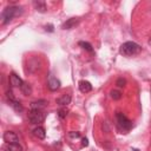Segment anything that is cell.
<instances>
[{"instance_id": "cell-20", "label": "cell", "mask_w": 151, "mask_h": 151, "mask_svg": "<svg viewBox=\"0 0 151 151\" xmlns=\"http://www.w3.org/2000/svg\"><path fill=\"white\" fill-rule=\"evenodd\" d=\"M58 113H59V117H60V118H65L66 114H67V110H65V109H60Z\"/></svg>"}, {"instance_id": "cell-6", "label": "cell", "mask_w": 151, "mask_h": 151, "mask_svg": "<svg viewBox=\"0 0 151 151\" xmlns=\"http://www.w3.org/2000/svg\"><path fill=\"white\" fill-rule=\"evenodd\" d=\"M22 83L24 81L21 80V78L19 76H17L15 73H11L9 74V84H11V86H13V87H21Z\"/></svg>"}, {"instance_id": "cell-15", "label": "cell", "mask_w": 151, "mask_h": 151, "mask_svg": "<svg viewBox=\"0 0 151 151\" xmlns=\"http://www.w3.org/2000/svg\"><path fill=\"white\" fill-rule=\"evenodd\" d=\"M7 151H22V146L19 143H11V144H6Z\"/></svg>"}, {"instance_id": "cell-19", "label": "cell", "mask_w": 151, "mask_h": 151, "mask_svg": "<svg viewBox=\"0 0 151 151\" xmlns=\"http://www.w3.org/2000/svg\"><path fill=\"white\" fill-rule=\"evenodd\" d=\"M125 84H126V80H125L124 78H118L117 81H116V85H117L118 87H124Z\"/></svg>"}, {"instance_id": "cell-2", "label": "cell", "mask_w": 151, "mask_h": 151, "mask_svg": "<svg viewBox=\"0 0 151 151\" xmlns=\"http://www.w3.org/2000/svg\"><path fill=\"white\" fill-rule=\"evenodd\" d=\"M21 13H22V8L19 6H9V7L5 8L2 12V24L9 22L14 17L20 15Z\"/></svg>"}, {"instance_id": "cell-16", "label": "cell", "mask_w": 151, "mask_h": 151, "mask_svg": "<svg viewBox=\"0 0 151 151\" xmlns=\"http://www.w3.org/2000/svg\"><path fill=\"white\" fill-rule=\"evenodd\" d=\"M9 105H11V106L13 107V110L17 111V112H21V111L24 110L22 105H21L19 101H17L15 99H14V100H9Z\"/></svg>"}, {"instance_id": "cell-13", "label": "cell", "mask_w": 151, "mask_h": 151, "mask_svg": "<svg viewBox=\"0 0 151 151\" xmlns=\"http://www.w3.org/2000/svg\"><path fill=\"white\" fill-rule=\"evenodd\" d=\"M33 134H34L37 138H39V139H44V138L46 137V132H45V129H44L42 126L35 127V129L33 130Z\"/></svg>"}, {"instance_id": "cell-10", "label": "cell", "mask_w": 151, "mask_h": 151, "mask_svg": "<svg viewBox=\"0 0 151 151\" xmlns=\"http://www.w3.org/2000/svg\"><path fill=\"white\" fill-rule=\"evenodd\" d=\"M47 105V101L41 99V100H35L31 103V109L32 110H42L45 106Z\"/></svg>"}, {"instance_id": "cell-17", "label": "cell", "mask_w": 151, "mask_h": 151, "mask_svg": "<svg viewBox=\"0 0 151 151\" xmlns=\"http://www.w3.org/2000/svg\"><path fill=\"white\" fill-rule=\"evenodd\" d=\"M110 94H111V98L114 99V100H119L122 98V92L118 91V90H112Z\"/></svg>"}, {"instance_id": "cell-5", "label": "cell", "mask_w": 151, "mask_h": 151, "mask_svg": "<svg viewBox=\"0 0 151 151\" xmlns=\"http://www.w3.org/2000/svg\"><path fill=\"white\" fill-rule=\"evenodd\" d=\"M2 138H4V140H5L6 144L18 143V142H19L18 134H17L15 132H13V131H6V132L4 133V136H2Z\"/></svg>"}, {"instance_id": "cell-8", "label": "cell", "mask_w": 151, "mask_h": 151, "mask_svg": "<svg viewBox=\"0 0 151 151\" xmlns=\"http://www.w3.org/2000/svg\"><path fill=\"white\" fill-rule=\"evenodd\" d=\"M78 22H79V19H78V18H71V19H68L67 21L64 22L63 28H64V29H71V28H74V27L78 25Z\"/></svg>"}, {"instance_id": "cell-9", "label": "cell", "mask_w": 151, "mask_h": 151, "mask_svg": "<svg viewBox=\"0 0 151 151\" xmlns=\"http://www.w3.org/2000/svg\"><path fill=\"white\" fill-rule=\"evenodd\" d=\"M47 86H48V88H50L51 91H57V90L60 87V81H59L57 78L51 77V78H50V80H48Z\"/></svg>"}, {"instance_id": "cell-7", "label": "cell", "mask_w": 151, "mask_h": 151, "mask_svg": "<svg viewBox=\"0 0 151 151\" xmlns=\"http://www.w3.org/2000/svg\"><path fill=\"white\" fill-rule=\"evenodd\" d=\"M78 87H79V91L83 92V93H87L92 90V85L87 80H80L79 84H78Z\"/></svg>"}, {"instance_id": "cell-11", "label": "cell", "mask_w": 151, "mask_h": 151, "mask_svg": "<svg viewBox=\"0 0 151 151\" xmlns=\"http://www.w3.org/2000/svg\"><path fill=\"white\" fill-rule=\"evenodd\" d=\"M70 103H71V96L70 94H63L60 98L57 99V104L60 106H66Z\"/></svg>"}, {"instance_id": "cell-18", "label": "cell", "mask_w": 151, "mask_h": 151, "mask_svg": "<svg viewBox=\"0 0 151 151\" xmlns=\"http://www.w3.org/2000/svg\"><path fill=\"white\" fill-rule=\"evenodd\" d=\"M79 45L84 48V50H86V51H88V52H92L93 51V48H92V46L88 44V42H85V41H80L79 42Z\"/></svg>"}, {"instance_id": "cell-24", "label": "cell", "mask_w": 151, "mask_h": 151, "mask_svg": "<svg viewBox=\"0 0 151 151\" xmlns=\"http://www.w3.org/2000/svg\"><path fill=\"white\" fill-rule=\"evenodd\" d=\"M149 44H150V45H151V38H150V40H149Z\"/></svg>"}, {"instance_id": "cell-23", "label": "cell", "mask_w": 151, "mask_h": 151, "mask_svg": "<svg viewBox=\"0 0 151 151\" xmlns=\"http://www.w3.org/2000/svg\"><path fill=\"white\" fill-rule=\"evenodd\" d=\"M132 151H139V150H138V149H133Z\"/></svg>"}, {"instance_id": "cell-1", "label": "cell", "mask_w": 151, "mask_h": 151, "mask_svg": "<svg viewBox=\"0 0 151 151\" xmlns=\"http://www.w3.org/2000/svg\"><path fill=\"white\" fill-rule=\"evenodd\" d=\"M140 50H142V47L138 44H136L133 41H126L119 47V53L123 54L124 57H132V55L138 54L140 52Z\"/></svg>"}, {"instance_id": "cell-3", "label": "cell", "mask_w": 151, "mask_h": 151, "mask_svg": "<svg viewBox=\"0 0 151 151\" xmlns=\"http://www.w3.org/2000/svg\"><path fill=\"white\" fill-rule=\"evenodd\" d=\"M45 119V112L42 110H31L28 113V120L32 124H39L42 123Z\"/></svg>"}, {"instance_id": "cell-21", "label": "cell", "mask_w": 151, "mask_h": 151, "mask_svg": "<svg viewBox=\"0 0 151 151\" xmlns=\"http://www.w3.org/2000/svg\"><path fill=\"white\" fill-rule=\"evenodd\" d=\"M70 137H72V138H78V137H80V133H79V132H70Z\"/></svg>"}, {"instance_id": "cell-14", "label": "cell", "mask_w": 151, "mask_h": 151, "mask_svg": "<svg viewBox=\"0 0 151 151\" xmlns=\"http://www.w3.org/2000/svg\"><path fill=\"white\" fill-rule=\"evenodd\" d=\"M20 90H21V92H22L24 96H29V94L32 93V87H31V85H29L28 83H25V81L22 83Z\"/></svg>"}, {"instance_id": "cell-4", "label": "cell", "mask_w": 151, "mask_h": 151, "mask_svg": "<svg viewBox=\"0 0 151 151\" xmlns=\"http://www.w3.org/2000/svg\"><path fill=\"white\" fill-rule=\"evenodd\" d=\"M117 123L123 130H130L132 127V122L120 112L117 113Z\"/></svg>"}, {"instance_id": "cell-22", "label": "cell", "mask_w": 151, "mask_h": 151, "mask_svg": "<svg viewBox=\"0 0 151 151\" xmlns=\"http://www.w3.org/2000/svg\"><path fill=\"white\" fill-rule=\"evenodd\" d=\"M88 145V140L86 138H83V146H87Z\"/></svg>"}, {"instance_id": "cell-12", "label": "cell", "mask_w": 151, "mask_h": 151, "mask_svg": "<svg viewBox=\"0 0 151 151\" xmlns=\"http://www.w3.org/2000/svg\"><path fill=\"white\" fill-rule=\"evenodd\" d=\"M33 6H34V8H35L38 12H40V13H45L46 9H47L46 4H45L44 1H40V0L34 1V2H33Z\"/></svg>"}, {"instance_id": "cell-25", "label": "cell", "mask_w": 151, "mask_h": 151, "mask_svg": "<svg viewBox=\"0 0 151 151\" xmlns=\"http://www.w3.org/2000/svg\"><path fill=\"white\" fill-rule=\"evenodd\" d=\"M150 93H151V92H150Z\"/></svg>"}]
</instances>
